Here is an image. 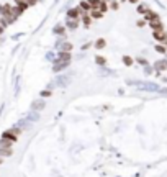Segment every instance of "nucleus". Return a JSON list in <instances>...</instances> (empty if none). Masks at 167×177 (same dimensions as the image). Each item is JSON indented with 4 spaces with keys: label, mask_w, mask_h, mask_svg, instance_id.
<instances>
[{
    "label": "nucleus",
    "mask_w": 167,
    "mask_h": 177,
    "mask_svg": "<svg viewBox=\"0 0 167 177\" xmlns=\"http://www.w3.org/2000/svg\"><path fill=\"white\" fill-rule=\"evenodd\" d=\"M138 12H139V13H148V12H149V8H148V7H146V5H139V7H138Z\"/></svg>",
    "instance_id": "nucleus-17"
},
{
    "label": "nucleus",
    "mask_w": 167,
    "mask_h": 177,
    "mask_svg": "<svg viewBox=\"0 0 167 177\" xmlns=\"http://www.w3.org/2000/svg\"><path fill=\"white\" fill-rule=\"evenodd\" d=\"M156 51H159V53H165V48L164 46H156Z\"/></svg>",
    "instance_id": "nucleus-22"
},
{
    "label": "nucleus",
    "mask_w": 167,
    "mask_h": 177,
    "mask_svg": "<svg viewBox=\"0 0 167 177\" xmlns=\"http://www.w3.org/2000/svg\"><path fill=\"white\" fill-rule=\"evenodd\" d=\"M103 46H105V39H99V41L95 43V48H99V49H102Z\"/></svg>",
    "instance_id": "nucleus-18"
},
{
    "label": "nucleus",
    "mask_w": 167,
    "mask_h": 177,
    "mask_svg": "<svg viewBox=\"0 0 167 177\" xmlns=\"http://www.w3.org/2000/svg\"><path fill=\"white\" fill-rule=\"evenodd\" d=\"M64 30H66V26L64 25H56L54 26V33L56 35H64Z\"/></svg>",
    "instance_id": "nucleus-15"
},
{
    "label": "nucleus",
    "mask_w": 167,
    "mask_h": 177,
    "mask_svg": "<svg viewBox=\"0 0 167 177\" xmlns=\"http://www.w3.org/2000/svg\"><path fill=\"white\" fill-rule=\"evenodd\" d=\"M123 62H125V64H128V66H129V64L133 62V59H131V58H128V56H125V58H123Z\"/></svg>",
    "instance_id": "nucleus-19"
},
{
    "label": "nucleus",
    "mask_w": 167,
    "mask_h": 177,
    "mask_svg": "<svg viewBox=\"0 0 167 177\" xmlns=\"http://www.w3.org/2000/svg\"><path fill=\"white\" fill-rule=\"evenodd\" d=\"M146 18L149 20V22H156V20H159V15L157 13H154V12H148V13H146Z\"/></svg>",
    "instance_id": "nucleus-11"
},
{
    "label": "nucleus",
    "mask_w": 167,
    "mask_h": 177,
    "mask_svg": "<svg viewBox=\"0 0 167 177\" xmlns=\"http://www.w3.org/2000/svg\"><path fill=\"white\" fill-rule=\"evenodd\" d=\"M149 25H151V28H152L154 31H161V30H164V26H162L161 20H156V22H149Z\"/></svg>",
    "instance_id": "nucleus-4"
},
{
    "label": "nucleus",
    "mask_w": 167,
    "mask_h": 177,
    "mask_svg": "<svg viewBox=\"0 0 167 177\" xmlns=\"http://www.w3.org/2000/svg\"><path fill=\"white\" fill-rule=\"evenodd\" d=\"M90 17L92 18H102V17H103V12H102L100 8H95V10L90 12Z\"/></svg>",
    "instance_id": "nucleus-10"
},
{
    "label": "nucleus",
    "mask_w": 167,
    "mask_h": 177,
    "mask_svg": "<svg viewBox=\"0 0 167 177\" xmlns=\"http://www.w3.org/2000/svg\"><path fill=\"white\" fill-rule=\"evenodd\" d=\"M77 26H79V20H69V18H67V28H71V30H75Z\"/></svg>",
    "instance_id": "nucleus-12"
},
{
    "label": "nucleus",
    "mask_w": 167,
    "mask_h": 177,
    "mask_svg": "<svg viewBox=\"0 0 167 177\" xmlns=\"http://www.w3.org/2000/svg\"><path fill=\"white\" fill-rule=\"evenodd\" d=\"M2 162H3V161H2V158H0V164H2Z\"/></svg>",
    "instance_id": "nucleus-28"
},
{
    "label": "nucleus",
    "mask_w": 167,
    "mask_h": 177,
    "mask_svg": "<svg viewBox=\"0 0 167 177\" xmlns=\"http://www.w3.org/2000/svg\"><path fill=\"white\" fill-rule=\"evenodd\" d=\"M131 2H133V3H136V2H138V0H131Z\"/></svg>",
    "instance_id": "nucleus-27"
},
{
    "label": "nucleus",
    "mask_w": 167,
    "mask_h": 177,
    "mask_svg": "<svg viewBox=\"0 0 167 177\" xmlns=\"http://www.w3.org/2000/svg\"><path fill=\"white\" fill-rule=\"evenodd\" d=\"M165 36H167V33H165L164 30H161V31H154V38H156L157 41H164Z\"/></svg>",
    "instance_id": "nucleus-5"
},
{
    "label": "nucleus",
    "mask_w": 167,
    "mask_h": 177,
    "mask_svg": "<svg viewBox=\"0 0 167 177\" xmlns=\"http://www.w3.org/2000/svg\"><path fill=\"white\" fill-rule=\"evenodd\" d=\"M164 43H165V46H167V36H165V39H164Z\"/></svg>",
    "instance_id": "nucleus-26"
},
{
    "label": "nucleus",
    "mask_w": 167,
    "mask_h": 177,
    "mask_svg": "<svg viewBox=\"0 0 167 177\" xmlns=\"http://www.w3.org/2000/svg\"><path fill=\"white\" fill-rule=\"evenodd\" d=\"M97 62H99V64H105V59H103V58H100V56H99V58H97Z\"/></svg>",
    "instance_id": "nucleus-24"
},
{
    "label": "nucleus",
    "mask_w": 167,
    "mask_h": 177,
    "mask_svg": "<svg viewBox=\"0 0 167 177\" xmlns=\"http://www.w3.org/2000/svg\"><path fill=\"white\" fill-rule=\"evenodd\" d=\"M138 62H139V64H146V59H141L139 58V59H138Z\"/></svg>",
    "instance_id": "nucleus-25"
},
{
    "label": "nucleus",
    "mask_w": 167,
    "mask_h": 177,
    "mask_svg": "<svg viewBox=\"0 0 167 177\" xmlns=\"http://www.w3.org/2000/svg\"><path fill=\"white\" fill-rule=\"evenodd\" d=\"M12 146H13V141H10V139H5V138L0 139V148H10V149H12Z\"/></svg>",
    "instance_id": "nucleus-7"
},
{
    "label": "nucleus",
    "mask_w": 167,
    "mask_h": 177,
    "mask_svg": "<svg viewBox=\"0 0 167 177\" xmlns=\"http://www.w3.org/2000/svg\"><path fill=\"white\" fill-rule=\"evenodd\" d=\"M67 17H69V20H79V17H82V12H80L79 7L77 8H71L67 12Z\"/></svg>",
    "instance_id": "nucleus-2"
},
{
    "label": "nucleus",
    "mask_w": 167,
    "mask_h": 177,
    "mask_svg": "<svg viewBox=\"0 0 167 177\" xmlns=\"http://www.w3.org/2000/svg\"><path fill=\"white\" fill-rule=\"evenodd\" d=\"M25 2L28 3V7H30V5H35V3H36V0H25Z\"/></svg>",
    "instance_id": "nucleus-23"
},
{
    "label": "nucleus",
    "mask_w": 167,
    "mask_h": 177,
    "mask_svg": "<svg viewBox=\"0 0 167 177\" xmlns=\"http://www.w3.org/2000/svg\"><path fill=\"white\" fill-rule=\"evenodd\" d=\"M58 61H66V62H71V54H69V53H61V54H59V58H58Z\"/></svg>",
    "instance_id": "nucleus-14"
},
{
    "label": "nucleus",
    "mask_w": 167,
    "mask_h": 177,
    "mask_svg": "<svg viewBox=\"0 0 167 177\" xmlns=\"http://www.w3.org/2000/svg\"><path fill=\"white\" fill-rule=\"evenodd\" d=\"M80 18H82V22H84V25H85V26H89V25H90L92 17H90L89 13H82V17H80Z\"/></svg>",
    "instance_id": "nucleus-13"
},
{
    "label": "nucleus",
    "mask_w": 167,
    "mask_h": 177,
    "mask_svg": "<svg viewBox=\"0 0 167 177\" xmlns=\"http://www.w3.org/2000/svg\"><path fill=\"white\" fill-rule=\"evenodd\" d=\"M31 108H33L35 112L36 110H43V108H44V102H43V100H35L33 105H31Z\"/></svg>",
    "instance_id": "nucleus-6"
},
{
    "label": "nucleus",
    "mask_w": 167,
    "mask_h": 177,
    "mask_svg": "<svg viewBox=\"0 0 167 177\" xmlns=\"http://www.w3.org/2000/svg\"><path fill=\"white\" fill-rule=\"evenodd\" d=\"M22 133V128H18V126H13V128H10V130H7V131H3V135H2V138H5V139H10V141H17V138H18V135Z\"/></svg>",
    "instance_id": "nucleus-1"
},
{
    "label": "nucleus",
    "mask_w": 167,
    "mask_h": 177,
    "mask_svg": "<svg viewBox=\"0 0 167 177\" xmlns=\"http://www.w3.org/2000/svg\"><path fill=\"white\" fill-rule=\"evenodd\" d=\"M41 97H51V90H43L41 92Z\"/></svg>",
    "instance_id": "nucleus-20"
},
{
    "label": "nucleus",
    "mask_w": 167,
    "mask_h": 177,
    "mask_svg": "<svg viewBox=\"0 0 167 177\" xmlns=\"http://www.w3.org/2000/svg\"><path fill=\"white\" fill-rule=\"evenodd\" d=\"M154 67H156L157 71H165L167 69V61H159L154 64Z\"/></svg>",
    "instance_id": "nucleus-9"
},
{
    "label": "nucleus",
    "mask_w": 167,
    "mask_h": 177,
    "mask_svg": "<svg viewBox=\"0 0 167 177\" xmlns=\"http://www.w3.org/2000/svg\"><path fill=\"white\" fill-rule=\"evenodd\" d=\"M12 151L10 148H0V158H7V156H12Z\"/></svg>",
    "instance_id": "nucleus-8"
},
{
    "label": "nucleus",
    "mask_w": 167,
    "mask_h": 177,
    "mask_svg": "<svg viewBox=\"0 0 167 177\" xmlns=\"http://www.w3.org/2000/svg\"><path fill=\"white\" fill-rule=\"evenodd\" d=\"M71 49H72V44L71 43H64L62 44V51H61V53H69Z\"/></svg>",
    "instance_id": "nucleus-16"
},
{
    "label": "nucleus",
    "mask_w": 167,
    "mask_h": 177,
    "mask_svg": "<svg viewBox=\"0 0 167 177\" xmlns=\"http://www.w3.org/2000/svg\"><path fill=\"white\" fill-rule=\"evenodd\" d=\"M79 8H80V12H82V13H89V12H92V7H90V3H89L87 0H84V2H80Z\"/></svg>",
    "instance_id": "nucleus-3"
},
{
    "label": "nucleus",
    "mask_w": 167,
    "mask_h": 177,
    "mask_svg": "<svg viewBox=\"0 0 167 177\" xmlns=\"http://www.w3.org/2000/svg\"><path fill=\"white\" fill-rule=\"evenodd\" d=\"M108 5H110V8H113V10H116V8H118V3H116V2H110Z\"/></svg>",
    "instance_id": "nucleus-21"
}]
</instances>
